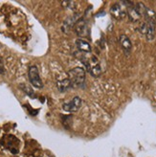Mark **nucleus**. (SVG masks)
<instances>
[{"instance_id":"obj_4","label":"nucleus","mask_w":156,"mask_h":157,"mask_svg":"<svg viewBox=\"0 0 156 157\" xmlns=\"http://www.w3.org/2000/svg\"><path fill=\"white\" fill-rule=\"evenodd\" d=\"M110 14L116 20H122L127 15V12L123 9L121 4H114L110 9Z\"/></svg>"},{"instance_id":"obj_14","label":"nucleus","mask_w":156,"mask_h":157,"mask_svg":"<svg viewBox=\"0 0 156 157\" xmlns=\"http://www.w3.org/2000/svg\"><path fill=\"white\" fill-rule=\"evenodd\" d=\"M5 73V65H4V59L3 58L0 57V74H4Z\"/></svg>"},{"instance_id":"obj_11","label":"nucleus","mask_w":156,"mask_h":157,"mask_svg":"<svg viewBox=\"0 0 156 157\" xmlns=\"http://www.w3.org/2000/svg\"><path fill=\"white\" fill-rule=\"evenodd\" d=\"M19 87L21 88V90H22L23 92L26 93L29 97H31L32 99H35V98H36V94H35L33 88L31 87L30 85H28V84H26V83H20V84H19Z\"/></svg>"},{"instance_id":"obj_8","label":"nucleus","mask_w":156,"mask_h":157,"mask_svg":"<svg viewBox=\"0 0 156 157\" xmlns=\"http://www.w3.org/2000/svg\"><path fill=\"white\" fill-rule=\"evenodd\" d=\"M147 23V32H146V39L149 41L153 40L155 36V27H156V21H146Z\"/></svg>"},{"instance_id":"obj_15","label":"nucleus","mask_w":156,"mask_h":157,"mask_svg":"<svg viewBox=\"0 0 156 157\" xmlns=\"http://www.w3.org/2000/svg\"><path fill=\"white\" fill-rule=\"evenodd\" d=\"M103 15H105V12H101V13H97V14H96V17H103Z\"/></svg>"},{"instance_id":"obj_6","label":"nucleus","mask_w":156,"mask_h":157,"mask_svg":"<svg viewBox=\"0 0 156 157\" xmlns=\"http://www.w3.org/2000/svg\"><path fill=\"white\" fill-rule=\"evenodd\" d=\"M76 46L78 50L82 53H85V54H90L91 52V46L89 44V42H87L85 39L82 38H79L76 40Z\"/></svg>"},{"instance_id":"obj_5","label":"nucleus","mask_w":156,"mask_h":157,"mask_svg":"<svg viewBox=\"0 0 156 157\" xmlns=\"http://www.w3.org/2000/svg\"><path fill=\"white\" fill-rule=\"evenodd\" d=\"M75 32L79 36H82V37L87 36L89 34V31H88V27L86 25V22H85L83 19L78 20L75 24Z\"/></svg>"},{"instance_id":"obj_9","label":"nucleus","mask_w":156,"mask_h":157,"mask_svg":"<svg viewBox=\"0 0 156 157\" xmlns=\"http://www.w3.org/2000/svg\"><path fill=\"white\" fill-rule=\"evenodd\" d=\"M127 15H128L129 20L132 21V22H136V21H138L140 18L142 17V15L140 14V13L137 11V9L135 8V5L133 7H131V8H128Z\"/></svg>"},{"instance_id":"obj_3","label":"nucleus","mask_w":156,"mask_h":157,"mask_svg":"<svg viewBox=\"0 0 156 157\" xmlns=\"http://www.w3.org/2000/svg\"><path fill=\"white\" fill-rule=\"evenodd\" d=\"M82 100L80 97H74L71 101H68V103H65L62 105V108L63 110L67 111V112H76L82 107Z\"/></svg>"},{"instance_id":"obj_2","label":"nucleus","mask_w":156,"mask_h":157,"mask_svg":"<svg viewBox=\"0 0 156 157\" xmlns=\"http://www.w3.org/2000/svg\"><path fill=\"white\" fill-rule=\"evenodd\" d=\"M28 78H29V81H30L31 84H32L34 87H36V88H42L43 87V82L40 78V72H38V69L36 66L32 65V66L29 67Z\"/></svg>"},{"instance_id":"obj_1","label":"nucleus","mask_w":156,"mask_h":157,"mask_svg":"<svg viewBox=\"0 0 156 157\" xmlns=\"http://www.w3.org/2000/svg\"><path fill=\"white\" fill-rule=\"evenodd\" d=\"M68 78L71 82L72 88H79L84 84L85 71L82 67H76L68 71Z\"/></svg>"},{"instance_id":"obj_10","label":"nucleus","mask_w":156,"mask_h":157,"mask_svg":"<svg viewBox=\"0 0 156 157\" xmlns=\"http://www.w3.org/2000/svg\"><path fill=\"white\" fill-rule=\"evenodd\" d=\"M57 87H58L59 92H65L69 88H72L71 82H70V80H69L68 78H63V80H61V81H58Z\"/></svg>"},{"instance_id":"obj_13","label":"nucleus","mask_w":156,"mask_h":157,"mask_svg":"<svg viewBox=\"0 0 156 157\" xmlns=\"http://www.w3.org/2000/svg\"><path fill=\"white\" fill-rule=\"evenodd\" d=\"M140 32H141V34H143V35H146V32H147V23L146 22L143 23L141 25V27H140Z\"/></svg>"},{"instance_id":"obj_12","label":"nucleus","mask_w":156,"mask_h":157,"mask_svg":"<svg viewBox=\"0 0 156 157\" xmlns=\"http://www.w3.org/2000/svg\"><path fill=\"white\" fill-rule=\"evenodd\" d=\"M89 73L93 76V77H100V75L102 74V69H101L100 64L98 63H94L93 65H91Z\"/></svg>"},{"instance_id":"obj_7","label":"nucleus","mask_w":156,"mask_h":157,"mask_svg":"<svg viewBox=\"0 0 156 157\" xmlns=\"http://www.w3.org/2000/svg\"><path fill=\"white\" fill-rule=\"evenodd\" d=\"M119 42H120V45L123 48V50L126 52V53H130L131 49H132V44H131V41L130 39L126 36V35H122L120 36L119 37Z\"/></svg>"}]
</instances>
